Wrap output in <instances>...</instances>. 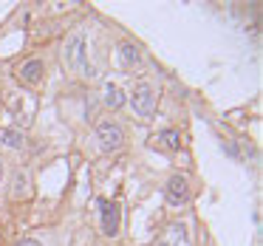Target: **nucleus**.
Instances as JSON below:
<instances>
[{
	"label": "nucleus",
	"instance_id": "obj_1",
	"mask_svg": "<svg viewBox=\"0 0 263 246\" xmlns=\"http://www.w3.org/2000/svg\"><path fill=\"white\" fill-rule=\"evenodd\" d=\"M63 57H65V65H68L71 71L93 77V68H91V63H88V51H85V34H82V31H77V34L68 37Z\"/></svg>",
	"mask_w": 263,
	"mask_h": 246
},
{
	"label": "nucleus",
	"instance_id": "obj_2",
	"mask_svg": "<svg viewBox=\"0 0 263 246\" xmlns=\"http://www.w3.org/2000/svg\"><path fill=\"white\" fill-rule=\"evenodd\" d=\"M97 142L105 153H114V150H122L125 144V127L114 119H102L97 125Z\"/></svg>",
	"mask_w": 263,
	"mask_h": 246
},
{
	"label": "nucleus",
	"instance_id": "obj_3",
	"mask_svg": "<svg viewBox=\"0 0 263 246\" xmlns=\"http://www.w3.org/2000/svg\"><path fill=\"white\" fill-rule=\"evenodd\" d=\"M130 108H133V113H136V116L150 119V116L156 113V91H153V85L139 82V85L130 91Z\"/></svg>",
	"mask_w": 263,
	"mask_h": 246
},
{
	"label": "nucleus",
	"instance_id": "obj_4",
	"mask_svg": "<svg viewBox=\"0 0 263 246\" xmlns=\"http://www.w3.org/2000/svg\"><path fill=\"white\" fill-rule=\"evenodd\" d=\"M164 198L170 206H184L190 201V181L187 176H181V173H176V176H170V181H167L164 187Z\"/></svg>",
	"mask_w": 263,
	"mask_h": 246
},
{
	"label": "nucleus",
	"instance_id": "obj_5",
	"mask_svg": "<svg viewBox=\"0 0 263 246\" xmlns=\"http://www.w3.org/2000/svg\"><path fill=\"white\" fill-rule=\"evenodd\" d=\"M99 215H102V232L108 238H114L119 232V221H122V210L116 201H99Z\"/></svg>",
	"mask_w": 263,
	"mask_h": 246
},
{
	"label": "nucleus",
	"instance_id": "obj_6",
	"mask_svg": "<svg viewBox=\"0 0 263 246\" xmlns=\"http://www.w3.org/2000/svg\"><path fill=\"white\" fill-rule=\"evenodd\" d=\"M153 144L167 150V153H176V150H181V133L176 127H164V130H159L153 136Z\"/></svg>",
	"mask_w": 263,
	"mask_h": 246
},
{
	"label": "nucleus",
	"instance_id": "obj_7",
	"mask_svg": "<svg viewBox=\"0 0 263 246\" xmlns=\"http://www.w3.org/2000/svg\"><path fill=\"white\" fill-rule=\"evenodd\" d=\"M43 71H46V65H43V60H26L23 65L17 68V77L26 82V85H37V82L43 80Z\"/></svg>",
	"mask_w": 263,
	"mask_h": 246
},
{
	"label": "nucleus",
	"instance_id": "obj_8",
	"mask_svg": "<svg viewBox=\"0 0 263 246\" xmlns=\"http://www.w3.org/2000/svg\"><path fill=\"white\" fill-rule=\"evenodd\" d=\"M119 63H122V68L125 71H133L139 63H142V51H139V46L136 43H130V40H125V43H119Z\"/></svg>",
	"mask_w": 263,
	"mask_h": 246
},
{
	"label": "nucleus",
	"instance_id": "obj_9",
	"mask_svg": "<svg viewBox=\"0 0 263 246\" xmlns=\"http://www.w3.org/2000/svg\"><path fill=\"white\" fill-rule=\"evenodd\" d=\"M184 238H187V226L184 223H170L164 229V235L159 238V246H178Z\"/></svg>",
	"mask_w": 263,
	"mask_h": 246
},
{
	"label": "nucleus",
	"instance_id": "obj_10",
	"mask_svg": "<svg viewBox=\"0 0 263 246\" xmlns=\"http://www.w3.org/2000/svg\"><path fill=\"white\" fill-rule=\"evenodd\" d=\"M0 144H6L9 150H23L26 147V133L14 130V127H3V130H0Z\"/></svg>",
	"mask_w": 263,
	"mask_h": 246
},
{
	"label": "nucleus",
	"instance_id": "obj_11",
	"mask_svg": "<svg viewBox=\"0 0 263 246\" xmlns=\"http://www.w3.org/2000/svg\"><path fill=\"white\" fill-rule=\"evenodd\" d=\"M102 99H105V108H110V110H119L122 105H125V93H122V88L114 85V82H105Z\"/></svg>",
	"mask_w": 263,
	"mask_h": 246
},
{
	"label": "nucleus",
	"instance_id": "obj_12",
	"mask_svg": "<svg viewBox=\"0 0 263 246\" xmlns=\"http://www.w3.org/2000/svg\"><path fill=\"white\" fill-rule=\"evenodd\" d=\"M23 195H29V173L17 170L12 178V198H23Z\"/></svg>",
	"mask_w": 263,
	"mask_h": 246
},
{
	"label": "nucleus",
	"instance_id": "obj_13",
	"mask_svg": "<svg viewBox=\"0 0 263 246\" xmlns=\"http://www.w3.org/2000/svg\"><path fill=\"white\" fill-rule=\"evenodd\" d=\"M17 246H43V243H40V240H34V238H23Z\"/></svg>",
	"mask_w": 263,
	"mask_h": 246
},
{
	"label": "nucleus",
	"instance_id": "obj_14",
	"mask_svg": "<svg viewBox=\"0 0 263 246\" xmlns=\"http://www.w3.org/2000/svg\"><path fill=\"white\" fill-rule=\"evenodd\" d=\"M0 181H3V161H0Z\"/></svg>",
	"mask_w": 263,
	"mask_h": 246
}]
</instances>
